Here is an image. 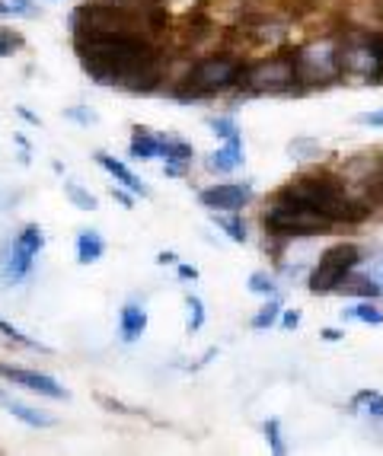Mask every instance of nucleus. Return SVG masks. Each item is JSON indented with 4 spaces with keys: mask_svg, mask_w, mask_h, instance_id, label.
I'll return each mask as SVG.
<instances>
[{
    "mask_svg": "<svg viewBox=\"0 0 383 456\" xmlns=\"http://www.w3.org/2000/svg\"><path fill=\"white\" fill-rule=\"evenodd\" d=\"M74 48L86 74L102 86H122L128 93H151L163 80V58L141 36H102L74 32Z\"/></svg>",
    "mask_w": 383,
    "mask_h": 456,
    "instance_id": "obj_1",
    "label": "nucleus"
},
{
    "mask_svg": "<svg viewBox=\"0 0 383 456\" xmlns=\"http://www.w3.org/2000/svg\"><path fill=\"white\" fill-rule=\"evenodd\" d=\"M278 195L316 208V211L326 214L332 224H358L371 214V208L364 205V201L348 198L345 183H338L336 175H320V173L300 175V179H294L291 185H284Z\"/></svg>",
    "mask_w": 383,
    "mask_h": 456,
    "instance_id": "obj_2",
    "label": "nucleus"
},
{
    "mask_svg": "<svg viewBox=\"0 0 383 456\" xmlns=\"http://www.w3.org/2000/svg\"><path fill=\"white\" fill-rule=\"evenodd\" d=\"M240 74H243V61L237 58H227V54H208L192 64L189 74L183 77V86L173 90L176 99H199L211 96V93H221L227 86L240 84Z\"/></svg>",
    "mask_w": 383,
    "mask_h": 456,
    "instance_id": "obj_3",
    "label": "nucleus"
},
{
    "mask_svg": "<svg viewBox=\"0 0 383 456\" xmlns=\"http://www.w3.org/2000/svg\"><path fill=\"white\" fill-rule=\"evenodd\" d=\"M336 54L342 77H358L361 84L383 80V36L377 32H348Z\"/></svg>",
    "mask_w": 383,
    "mask_h": 456,
    "instance_id": "obj_4",
    "label": "nucleus"
},
{
    "mask_svg": "<svg viewBox=\"0 0 383 456\" xmlns=\"http://www.w3.org/2000/svg\"><path fill=\"white\" fill-rule=\"evenodd\" d=\"M262 224H265V230L272 236H316L332 227L330 217L320 214L316 208L304 205V201H291V198H281V195L275 198V205L268 208Z\"/></svg>",
    "mask_w": 383,
    "mask_h": 456,
    "instance_id": "obj_5",
    "label": "nucleus"
},
{
    "mask_svg": "<svg viewBox=\"0 0 383 456\" xmlns=\"http://www.w3.org/2000/svg\"><path fill=\"white\" fill-rule=\"evenodd\" d=\"M240 86L246 93H300L294 54H275V58H265V61L243 64Z\"/></svg>",
    "mask_w": 383,
    "mask_h": 456,
    "instance_id": "obj_6",
    "label": "nucleus"
},
{
    "mask_svg": "<svg viewBox=\"0 0 383 456\" xmlns=\"http://www.w3.org/2000/svg\"><path fill=\"white\" fill-rule=\"evenodd\" d=\"M361 265V249L354 243H338L332 249H326L320 256V265L310 272V281L306 288L314 294H332L338 290V284Z\"/></svg>",
    "mask_w": 383,
    "mask_h": 456,
    "instance_id": "obj_7",
    "label": "nucleus"
},
{
    "mask_svg": "<svg viewBox=\"0 0 383 456\" xmlns=\"http://www.w3.org/2000/svg\"><path fill=\"white\" fill-rule=\"evenodd\" d=\"M294 70H297V90H310V86H326L336 77H342L338 70V54L332 45H314L304 52H294Z\"/></svg>",
    "mask_w": 383,
    "mask_h": 456,
    "instance_id": "obj_8",
    "label": "nucleus"
},
{
    "mask_svg": "<svg viewBox=\"0 0 383 456\" xmlns=\"http://www.w3.org/2000/svg\"><path fill=\"white\" fill-rule=\"evenodd\" d=\"M42 246H45V233H42V227H36V224H29L23 233H16V240L10 243L7 262H4L10 281H23L26 274L32 272V262H36V256L42 252Z\"/></svg>",
    "mask_w": 383,
    "mask_h": 456,
    "instance_id": "obj_9",
    "label": "nucleus"
},
{
    "mask_svg": "<svg viewBox=\"0 0 383 456\" xmlns=\"http://www.w3.org/2000/svg\"><path fill=\"white\" fill-rule=\"evenodd\" d=\"M199 201L211 211H240L243 205L253 201V185L246 183H221L211 185L199 195Z\"/></svg>",
    "mask_w": 383,
    "mask_h": 456,
    "instance_id": "obj_10",
    "label": "nucleus"
},
{
    "mask_svg": "<svg viewBox=\"0 0 383 456\" xmlns=\"http://www.w3.org/2000/svg\"><path fill=\"white\" fill-rule=\"evenodd\" d=\"M0 377H7L10 383H16V387H23V389H32V393H38V395H48V399H68L64 387H58V383H54L48 373L26 370V367L0 364Z\"/></svg>",
    "mask_w": 383,
    "mask_h": 456,
    "instance_id": "obj_11",
    "label": "nucleus"
},
{
    "mask_svg": "<svg viewBox=\"0 0 383 456\" xmlns=\"http://www.w3.org/2000/svg\"><path fill=\"white\" fill-rule=\"evenodd\" d=\"M243 167V141L240 134L227 137V144L221 151H215L208 157V169H215V173H230V169Z\"/></svg>",
    "mask_w": 383,
    "mask_h": 456,
    "instance_id": "obj_12",
    "label": "nucleus"
},
{
    "mask_svg": "<svg viewBox=\"0 0 383 456\" xmlns=\"http://www.w3.org/2000/svg\"><path fill=\"white\" fill-rule=\"evenodd\" d=\"M160 157L167 160V175H183V169L192 163L195 151H192V144H185V141H176V137H163Z\"/></svg>",
    "mask_w": 383,
    "mask_h": 456,
    "instance_id": "obj_13",
    "label": "nucleus"
},
{
    "mask_svg": "<svg viewBox=\"0 0 383 456\" xmlns=\"http://www.w3.org/2000/svg\"><path fill=\"white\" fill-rule=\"evenodd\" d=\"M118 332H122V342H138L141 335L147 332V313L138 304H125L122 316H118Z\"/></svg>",
    "mask_w": 383,
    "mask_h": 456,
    "instance_id": "obj_14",
    "label": "nucleus"
},
{
    "mask_svg": "<svg viewBox=\"0 0 383 456\" xmlns=\"http://www.w3.org/2000/svg\"><path fill=\"white\" fill-rule=\"evenodd\" d=\"M96 163H100V167L106 169L109 175H112L115 183H122L128 191H134V195H147V189H144V185H141L138 175L131 173V169L125 167V163L115 160V157H109V153H102V151H100V153H96Z\"/></svg>",
    "mask_w": 383,
    "mask_h": 456,
    "instance_id": "obj_15",
    "label": "nucleus"
},
{
    "mask_svg": "<svg viewBox=\"0 0 383 456\" xmlns=\"http://www.w3.org/2000/svg\"><path fill=\"white\" fill-rule=\"evenodd\" d=\"M163 151V137L151 134L147 128H134L131 134V160H153V157H160Z\"/></svg>",
    "mask_w": 383,
    "mask_h": 456,
    "instance_id": "obj_16",
    "label": "nucleus"
},
{
    "mask_svg": "<svg viewBox=\"0 0 383 456\" xmlns=\"http://www.w3.org/2000/svg\"><path fill=\"white\" fill-rule=\"evenodd\" d=\"M342 294H352V297H364V300H377L383 294V284L377 281L374 274H348L342 284H338Z\"/></svg>",
    "mask_w": 383,
    "mask_h": 456,
    "instance_id": "obj_17",
    "label": "nucleus"
},
{
    "mask_svg": "<svg viewBox=\"0 0 383 456\" xmlns=\"http://www.w3.org/2000/svg\"><path fill=\"white\" fill-rule=\"evenodd\" d=\"M102 252H106V240L96 230H80L77 233V262L80 265H90V262L102 259Z\"/></svg>",
    "mask_w": 383,
    "mask_h": 456,
    "instance_id": "obj_18",
    "label": "nucleus"
},
{
    "mask_svg": "<svg viewBox=\"0 0 383 456\" xmlns=\"http://www.w3.org/2000/svg\"><path fill=\"white\" fill-rule=\"evenodd\" d=\"M0 403H4V409L13 415V419L26 421L29 428H52L54 419L52 415H45V411H38V409H29V405L23 403H16V399H7V395H0Z\"/></svg>",
    "mask_w": 383,
    "mask_h": 456,
    "instance_id": "obj_19",
    "label": "nucleus"
},
{
    "mask_svg": "<svg viewBox=\"0 0 383 456\" xmlns=\"http://www.w3.org/2000/svg\"><path fill=\"white\" fill-rule=\"evenodd\" d=\"M352 409L358 411V415H371V419L383 421V393H377V389H361V393L352 395Z\"/></svg>",
    "mask_w": 383,
    "mask_h": 456,
    "instance_id": "obj_20",
    "label": "nucleus"
},
{
    "mask_svg": "<svg viewBox=\"0 0 383 456\" xmlns=\"http://www.w3.org/2000/svg\"><path fill=\"white\" fill-rule=\"evenodd\" d=\"M215 224L230 236V240H233V243H243L246 240V224H243V217H237V211H230L227 217H224V214L217 217L215 214Z\"/></svg>",
    "mask_w": 383,
    "mask_h": 456,
    "instance_id": "obj_21",
    "label": "nucleus"
},
{
    "mask_svg": "<svg viewBox=\"0 0 383 456\" xmlns=\"http://www.w3.org/2000/svg\"><path fill=\"white\" fill-rule=\"evenodd\" d=\"M342 316H345V320L371 322V326H380V322H383V310H377V306H371V300H368V304L352 306V310H342Z\"/></svg>",
    "mask_w": 383,
    "mask_h": 456,
    "instance_id": "obj_22",
    "label": "nucleus"
},
{
    "mask_svg": "<svg viewBox=\"0 0 383 456\" xmlns=\"http://www.w3.org/2000/svg\"><path fill=\"white\" fill-rule=\"evenodd\" d=\"M278 316H281V304L272 297V300H268V304L253 316V329H272L278 322Z\"/></svg>",
    "mask_w": 383,
    "mask_h": 456,
    "instance_id": "obj_23",
    "label": "nucleus"
},
{
    "mask_svg": "<svg viewBox=\"0 0 383 456\" xmlns=\"http://www.w3.org/2000/svg\"><path fill=\"white\" fill-rule=\"evenodd\" d=\"M64 191H68V198L74 201L77 208H80V211H93V208H96V198L86 195V191L80 189L77 183H64Z\"/></svg>",
    "mask_w": 383,
    "mask_h": 456,
    "instance_id": "obj_24",
    "label": "nucleus"
},
{
    "mask_svg": "<svg viewBox=\"0 0 383 456\" xmlns=\"http://www.w3.org/2000/svg\"><path fill=\"white\" fill-rule=\"evenodd\" d=\"M185 306H189V332H199V329L205 326V304H201L199 297L189 294Z\"/></svg>",
    "mask_w": 383,
    "mask_h": 456,
    "instance_id": "obj_25",
    "label": "nucleus"
},
{
    "mask_svg": "<svg viewBox=\"0 0 383 456\" xmlns=\"http://www.w3.org/2000/svg\"><path fill=\"white\" fill-rule=\"evenodd\" d=\"M265 437H268V447H272V453H288V444L281 441V425H278L275 419L265 421Z\"/></svg>",
    "mask_w": 383,
    "mask_h": 456,
    "instance_id": "obj_26",
    "label": "nucleus"
},
{
    "mask_svg": "<svg viewBox=\"0 0 383 456\" xmlns=\"http://www.w3.org/2000/svg\"><path fill=\"white\" fill-rule=\"evenodd\" d=\"M0 332L7 335L10 342H20V345H26V348H38V351H45V345H38V342H32L29 335H23L16 326H10V322H4L0 320Z\"/></svg>",
    "mask_w": 383,
    "mask_h": 456,
    "instance_id": "obj_27",
    "label": "nucleus"
},
{
    "mask_svg": "<svg viewBox=\"0 0 383 456\" xmlns=\"http://www.w3.org/2000/svg\"><path fill=\"white\" fill-rule=\"evenodd\" d=\"M249 290H253V294L275 297V281H272V278H268L265 272H256L253 278H249Z\"/></svg>",
    "mask_w": 383,
    "mask_h": 456,
    "instance_id": "obj_28",
    "label": "nucleus"
},
{
    "mask_svg": "<svg viewBox=\"0 0 383 456\" xmlns=\"http://www.w3.org/2000/svg\"><path fill=\"white\" fill-rule=\"evenodd\" d=\"M211 131H215L217 137H224V141H227V137H233V134H240V128H237V122H233V118H227V115H221V118H211Z\"/></svg>",
    "mask_w": 383,
    "mask_h": 456,
    "instance_id": "obj_29",
    "label": "nucleus"
},
{
    "mask_svg": "<svg viewBox=\"0 0 383 456\" xmlns=\"http://www.w3.org/2000/svg\"><path fill=\"white\" fill-rule=\"evenodd\" d=\"M20 45H23V36H16V32H10V29H0V58L13 54Z\"/></svg>",
    "mask_w": 383,
    "mask_h": 456,
    "instance_id": "obj_30",
    "label": "nucleus"
},
{
    "mask_svg": "<svg viewBox=\"0 0 383 456\" xmlns=\"http://www.w3.org/2000/svg\"><path fill=\"white\" fill-rule=\"evenodd\" d=\"M291 153L294 157H316V153H320V144H316V141H294Z\"/></svg>",
    "mask_w": 383,
    "mask_h": 456,
    "instance_id": "obj_31",
    "label": "nucleus"
},
{
    "mask_svg": "<svg viewBox=\"0 0 383 456\" xmlns=\"http://www.w3.org/2000/svg\"><path fill=\"white\" fill-rule=\"evenodd\" d=\"M358 125H371V128H383V109H374V112H361Z\"/></svg>",
    "mask_w": 383,
    "mask_h": 456,
    "instance_id": "obj_32",
    "label": "nucleus"
},
{
    "mask_svg": "<svg viewBox=\"0 0 383 456\" xmlns=\"http://www.w3.org/2000/svg\"><path fill=\"white\" fill-rule=\"evenodd\" d=\"M10 7H13V13H20V16H36L38 13V10L29 7L26 0H10Z\"/></svg>",
    "mask_w": 383,
    "mask_h": 456,
    "instance_id": "obj_33",
    "label": "nucleus"
},
{
    "mask_svg": "<svg viewBox=\"0 0 383 456\" xmlns=\"http://www.w3.org/2000/svg\"><path fill=\"white\" fill-rule=\"evenodd\" d=\"M281 326H284V329H297V326H300V313H297V310H288V313H284Z\"/></svg>",
    "mask_w": 383,
    "mask_h": 456,
    "instance_id": "obj_34",
    "label": "nucleus"
},
{
    "mask_svg": "<svg viewBox=\"0 0 383 456\" xmlns=\"http://www.w3.org/2000/svg\"><path fill=\"white\" fill-rule=\"evenodd\" d=\"M179 278H183V281H195V278H199V268L179 265Z\"/></svg>",
    "mask_w": 383,
    "mask_h": 456,
    "instance_id": "obj_35",
    "label": "nucleus"
},
{
    "mask_svg": "<svg viewBox=\"0 0 383 456\" xmlns=\"http://www.w3.org/2000/svg\"><path fill=\"white\" fill-rule=\"evenodd\" d=\"M112 198H115V201H122L125 208L134 205V201H131V195H128V191H125V189H112Z\"/></svg>",
    "mask_w": 383,
    "mask_h": 456,
    "instance_id": "obj_36",
    "label": "nucleus"
},
{
    "mask_svg": "<svg viewBox=\"0 0 383 456\" xmlns=\"http://www.w3.org/2000/svg\"><path fill=\"white\" fill-rule=\"evenodd\" d=\"M157 262H160V265H173V262H176V256H173V252H160V256H157Z\"/></svg>",
    "mask_w": 383,
    "mask_h": 456,
    "instance_id": "obj_37",
    "label": "nucleus"
},
{
    "mask_svg": "<svg viewBox=\"0 0 383 456\" xmlns=\"http://www.w3.org/2000/svg\"><path fill=\"white\" fill-rule=\"evenodd\" d=\"M322 338H326V342H338V338H342V332H338V329H326V332H322Z\"/></svg>",
    "mask_w": 383,
    "mask_h": 456,
    "instance_id": "obj_38",
    "label": "nucleus"
},
{
    "mask_svg": "<svg viewBox=\"0 0 383 456\" xmlns=\"http://www.w3.org/2000/svg\"><path fill=\"white\" fill-rule=\"evenodd\" d=\"M374 278L383 284V259H377V262H374Z\"/></svg>",
    "mask_w": 383,
    "mask_h": 456,
    "instance_id": "obj_39",
    "label": "nucleus"
},
{
    "mask_svg": "<svg viewBox=\"0 0 383 456\" xmlns=\"http://www.w3.org/2000/svg\"><path fill=\"white\" fill-rule=\"evenodd\" d=\"M13 13V7H10V4H4V0H0V16H10Z\"/></svg>",
    "mask_w": 383,
    "mask_h": 456,
    "instance_id": "obj_40",
    "label": "nucleus"
}]
</instances>
